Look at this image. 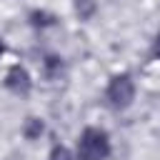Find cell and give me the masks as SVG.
I'll list each match as a JSON object with an SVG mask.
<instances>
[{
	"instance_id": "3957f363",
	"label": "cell",
	"mask_w": 160,
	"mask_h": 160,
	"mask_svg": "<svg viewBox=\"0 0 160 160\" xmlns=\"http://www.w3.org/2000/svg\"><path fill=\"white\" fill-rule=\"evenodd\" d=\"M8 88L12 90V92H18V95H25L28 90H30V75L25 72V68H20V65H15V68H10V72H8Z\"/></svg>"
},
{
	"instance_id": "7a4b0ae2",
	"label": "cell",
	"mask_w": 160,
	"mask_h": 160,
	"mask_svg": "<svg viewBox=\"0 0 160 160\" xmlns=\"http://www.w3.org/2000/svg\"><path fill=\"white\" fill-rule=\"evenodd\" d=\"M135 95V85L128 75H115L108 85V100L112 108H128Z\"/></svg>"
},
{
	"instance_id": "8992f818",
	"label": "cell",
	"mask_w": 160,
	"mask_h": 160,
	"mask_svg": "<svg viewBox=\"0 0 160 160\" xmlns=\"http://www.w3.org/2000/svg\"><path fill=\"white\" fill-rule=\"evenodd\" d=\"M52 160H72V155L65 148H52Z\"/></svg>"
},
{
	"instance_id": "52a82bcc",
	"label": "cell",
	"mask_w": 160,
	"mask_h": 160,
	"mask_svg": "<svg viewBox=\"0 0 160 160\" xmlns=\"http://www.w3.org/2000/svg\"><path fill=\"white\" fill-rule=\"evenodd\" d=\"M155 55H158V58H160V35H158V38H155Z\"/></svg>"
},
{
	"instance_id": "277c9868",
	"label": "cell",
	"mask_w": 160,
	"mask_h": 160,
	"mask_svg": "<svg viewBox=\"0 0 160 160\" xmlns=\"http://www.w3.org/2000/svg\"><path fill=\"white\" fill-rule=\"evenodd\" d=\"M40 132H42V122L35 120V118H30L28 125H25V135H28V138H35V135H40Z\"/></svg>"
},
{
	"instance_id": "5b68a950",
	"label": "cell",
	"mask_w": 160,
	"mask_h": 160,
	"mask_svg": "<svg viewBox=\"0 0 160 160\" xmlns=\"http://www.w3.org/2000/svg\"><path fill=\"white\" fill-rule=\"evenodd\" d=\"M75 8H78V12H80L82 18H88V15L92 12V8H95V5H92V0H78V2H75Z\"/></svg>"
},
{
	"instance_id": "6da1fadb",
	"label": "cell",
	"mask_w": 160,
	"mask_h": 160,
	"mask_svg": "<svg viewBox=\"0 0 160 160\" xmlns=\"http://www.w3.org/2000/svg\"><path fill=\"white\" fill-rule=\"evenodd\" d=\"M110 152L108 135L98 128H88L78 142V160H105Z\"/></svg>"
},
{
	"instance_id": "ba28073f",
	"label": "cell",
	"mask_w": 160,
	"mask_h": 160,
	"mask_svg": "<svg viewBox=\"0 0 160 160\" xmlns=\"http://www.w3.org/2000/svg\"><path fill=\"white\" fill-rule=\"evenodd\" d=\"M0 55H2V42H0Z\"/></svg>"
}]
</instances>
